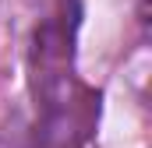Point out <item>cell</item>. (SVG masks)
<instances>
[{
	"instance_id": "1",
	"label": "cell",
	"mask_w": 152,
	"mask_h": 148,
	"mask_svg": "<svg viewBox=\"0 0 152 148\" xmlns=\"http://www.w3.org/2000/svg\"><path fill=\"white\" fill-rule=\"evenodd\" d=\"M78 14V0H53L50 14L36 25L28 46V71L32 92L42 110V131L50 145L57 141V148H71V141L85 134L92 113L88 102H96L75 78Z\"/></svg>"
}]
</instances>
